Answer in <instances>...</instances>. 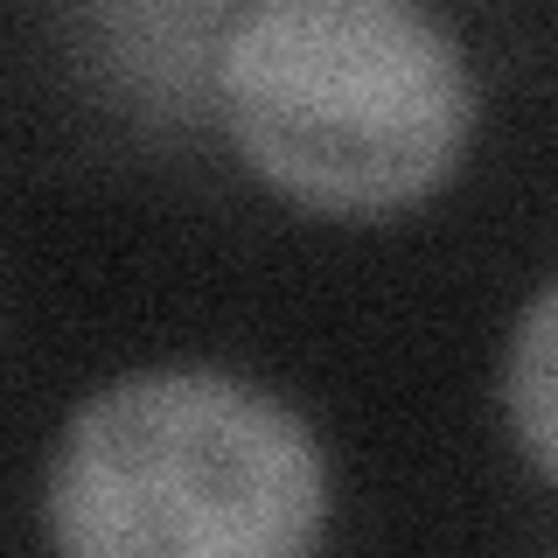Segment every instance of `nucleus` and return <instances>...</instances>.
<instances>
[{
  "label": "nucleus",
  "instance_id": "f257e3e1",
  "mask_svg": "<svg viewBox=\"0 0 558 558\" xmlns=\"http://www.w3.org/2000/svg\"><path fill=\"white\" fill-rule=\"evenodd\" d=\"M57 558H314L328 461L279 391L231 371H133L57 433Z\"/></svg>",
  "mask_w": 558,
  "mask_h": 558
},
{
  "label": "nucleus",
  "instance_id": "f03ea898",
  "mask_svg": "<svg viewBox=\"0 0 558 558\" xmlns=\"http://www.w3.org/2000/svg\"><path fill=\"white\" fill-rule=\"evenodd\" d=\"M217 84L252 174L328 217L433 196L475 133V70L412 0H258L223 28Z\"/></svg>",
  "mask_w": 558,
  "mask_h": 558
},
{
  "label": "nucleus",
  "instance_id": "7ed1b4c3",
  "mask_svg": "<svg viewBox=\"0 0 558 558\" xmlns=\"http://www.w3.org/2000/svg\"><path fill=\"white\" fill-rule=\"evenodd\" d=\"M502 405H510L517 447L531 453V468L558 482V279L523 307L510 363H502Z\"/></svg>",
  "mask_w": 558,
  "mask_h": 558
}]
</instances>
